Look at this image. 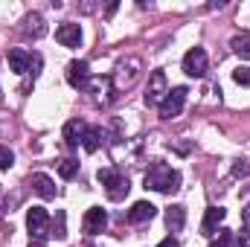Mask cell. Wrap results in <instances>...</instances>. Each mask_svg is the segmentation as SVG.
<instances>
[{
  "mask_svg": "<svg viewBox=\"0 0 250 247\" xmlns=\"http://www.w3.org/2000/svg\"><path fill=\"white\" fill-rule=\"evenodd\" d=\"M146 189H154V192H178L181 189V172L166 166V163H154L148 172H146Z\"/></svg>",
  "mask_w": 250,
  "mask_h": 247,
  "instance_id": "6da1fadb",
  "label": "cell"
},
{
  "mask_svg": "<svg viewBox=\"0 0 250 247\" xmlns=\"http://www.w3.org/2000/svg\"><path fill=\"white\" fill-rule=\"evenodd\" d=\"M96 178H99V184L105 186V192H108L111 201H125V195L131 192L128 178H125L123 172H117V169H99Z\"/></svg>",
  "mask_w": 250,
  "mask_h": 247,
  "instance_id": "7a4b0ae2",
  "label": "cell"
},
{
  "mask_svg": "<svg viewBox=\"0 0 250 247\" xmlns=\"http://www.w3.org/2000/svg\"><path fill=\"white\" fill-rule=\"evenodd\" d=\"M187 87H172L169 90V96L163 99V105H160V117L163 120H175V117H181V111H184V105H187Z\"/></svg>",
  "mask_w": 250,
  "mask_h": 247,
  "instance_id": "3957f363",
  "label": "cell"
},
{
  "mask_svg": "<svg viewBox=\"0 0 250 247\" xmlns=\"http://www.w3.org/2000/svg\"><path fill=\"white\" fill-rule=\"evenodd\" d=\"M207 53H204V47H192L187 50V56H184V73L192 76V79H201V76H207Z\"/></svg>",
  "mask_w": 250,
  "mask_h": 247,
  "instance_id": "277c9868",
  "label": "cell"
},
{
  "mask_svg": "<svg viewBox=\"0 0 250 247\" xmlns=\"http://www.w3.org/2000/svg\"><path fill=\"white\" fill-rule=\"evenodd\" d=\"M47 227H50L47 209H44V206H32V209L26 212V230H29V236H32L35 242H41V239L47 236Z\"/></svg>",
  "mask_w": 250,
  "mask_h": 247,
  "instance_id": "5b68a950",
  "label": "cell"
},
{
  "mask_svg": "<svg viewBox=\"0 0 250 247\" xmlns=\"http://www.w3.org/2000/svg\"><path fill=\"white\" fill-rule=\"evenodd\" d=\"M67 84L76 90H87L90 87V64L87 62H70L67 64Z\"/></svg>",
  "mask_w": 250,
  "mask_h": 247,
  "instance_id": "8992f818",
  "label": "cell"
},
{
  "mask_svg": "<svg viewBox=\"0 0 250 247\" xmlns=\"http://www.w3.org/2000/svg\"><path fill=\"white\" fill-rule=\"evenodd\" d=\"M169 96V87H166V73L163 70H154L151 73V84H148V93H146V105H163V99Z\"/></svg>",
  "mask_w": 250,
  "mask_h": 247,
  "instance_id": "52a82bcc",
  "label": "cell"
},
{
  "mask_svg": "<svg viewBox=\"0 0 250 247\" xmlns=\"http://www.w3.org/2000/svg\"><path fill=\"white\" fill-rule=\"evenodd\" d=\"M84 233H90V236H96V233H102L105 227H108V212L102 209V206H90L87 212H84Z\"/></svg>",
  "mask_w": 250,
  "mask_h": 247,
  "instance_id": "ba28073f",
  "label": "cell"
},
{
  "mask_svg": "<svg viewBox=\"0 0 250 247\" xmlns=\"http://www.w3.org/2000/svg\"><path fill=\"white\" fill-rule=\"evenodd\" d=\"M56 38H59V44L62 47H79L82 44V26L79 23H62L59 29H56Z\"/></svg>",
  "mask_w": 250,
  "mask_h": 247,
  "instance_id": "9c48e42d",
  "label": "cell"
},
{
  "mask_svg": "<svg viewBox=\"0 0 250 247\" xmlns=\"http://www.w3.org/2000/svg\"><path fill=\"white\" fill-rule=\"evenodd\" d=\"M154 215H157V206L148 204V201H137V204L128 209V221H131V224H146V221H151Z\"/></svg>",
  "mask_w": 250,
  "mask_h": 247,
  "instance_id": "30bf717a",
  "label": "cell"
},
{
  "mask_svg": "<svg viewBox=\"0 0 250 247\" xmlns=\"http://www.w3.org/2000/svg\"><path fill=\"white\" fill-rule=\"evenodd\" d=\"M84 134H87V125L82 123V120H70V123L64 125V143L70 148H79L84 143Z\"/></svg>",
  "mask_w": 250,
  "mask_h": 247,
  "instance_id": "8fae6325",
  "label": "cell"
},
{
  "mask_svg": "<svg viewBox=\"0 0 250 247\" xmlns=\"http://www.w3.org/2000/svg\"><path fill=\"white\" fill-rule=\"evenodd\" d=\"M224 215H227V209H221V206H209L207 215H204V221H201V233L212 236V233L218 230V224L224 221Z\"/></svg>",
  "mask_w": 250,
  "mask_h": 247,
  "instance_id": "7c38bea8",
  "label": "cell"
},
{
  "mask_svg": "<svg viewBox=\"0 0 250 247\" xmlns=\"http://www.w3.org/2000/svg\"><path fill=\"white\" fill-rule=\"evenodd\" d=\"M29 67H32V56L26 50H12L9 53V70H15L18 76H23V73H29Z\"/></svg>",
  "mask_w": 250,
  "mask_h": 247,
  "instance_id": "4fadbf2b",
  "label": "cell"
},
{
  "mask_svg": "<svg viewBox=\"0 0 250 247\" xmlns=\"http://www.w3.org/2000/svg\"><path fill=\"white\" fill-rule=\"evenodd\" d=\"M184 224H187V209H184L181 204L169 206V209H166V227H169L172 233H178V230H184Z\"/></svg>",
  "mask_w": 250,
  "mask_h": 247,
  "instance_id": "5bb4252c",
  "label": "cell"
},
{
  "mask_svg": "<svg viewBox=\"0 0 250 247\" xmlns=\"http://www.w3.org/2000/svg\"><path fill=\"white\" fill-rule=\"evenodd\" d=\"M32 189H35L44 201H53V198H56V184H53L47 175H41V172L32 175Z\"/></svg>",
  "mask_w": 250,
  "mask_h": 247,
  "instance_id": "9a60e30c",
  "label": "cell"
},
{
  "mask_svg": "<svg viewBox=\"0 0 250 247\" xmlns=\"http://www.w3.org/2000/svg\"><path fill=\"white\" fill-rule=\"evenodd\" d=\"M47 32V26H44V18L38 15V12H29L26 15V35H32V38H41Z\"/></svg>",
  "mask_w": 250,
  "mask_h": 247,
  "instance_id": "2e32d148",
  "label": "cell"
},
{
  "mask_svg": "<svg viewBox=\"0 0 250 247\" xmlns=\"http://www.w3.org/2000/svg\"><path fill=\"white\" fill-rule=\"evenodd\" d=\"M82 145H84V151L93 154V151L102 145V128H90V125H87V134H84V143H82Z\"/></svg>",
  "mask_w": 250,
  "mask_h": 247,
  "instance_id": "e0dca14e",
  "label": "cell"
},
{
  "mask_svg": "<svg viewBox=\"0 0 250 247\" xmlns=\"http://www.w3.org/2000/svg\"><path fill=\"white\" fill-rule=\"evenodd\" d=\"M230 47H233L236 56H242V59L250 62V35H236V38L230 41Z\"/></svg>",
  "mask_w": 250,
  "mask_h": 247,
  "instance_id": "ac0fdd59",
  "label": "cell"
},
{
  "mask_svg": "<svg viewBox=\"0 0 250 247\" xmlns=\"http://www.w3.org/2000/svg\"><path fill=\"white\" fill-rule=\"evenodd\" d=\"M59 175H62L64 181H73V178L79 175V160H73V157H64L62 163H59Z\"/></svg>",
  "mask_w": 250,
  "mask_h": 247,
  "instance_id": "d6986e66",
  "label": "cell"
},
{
  "mask_svg": "<svg viewBox=\"0 0 250 247\" xmlns=\"http://www.w3.org/2000/svg\"><path fill=\"white\" fill-rule=\"evenodd\" d=\"M233 82L242 84V87H250V67H239V70H233Z\"/></svg>",
  "mask_w": 250,
  "mask_h": 247,
  "instance_id": "ffe728a7",
  "label": "cell"
},
{
  "mask_svg": "<svg viewBox=\"0 0 250 247\" xmlns=\"http://www.w3.org/2000/svg\"><path fill=\"white\" fill-rule=\"evenodd\" d=\"M53 230H56L53 236H56L59 242H64V239H67V227H64V212H59V215H56V224H53Z\"/></svg>",
  "mask_w": 250,
  "mask_h": 247,
  "instance_id": "44dd1931",
  "label": "cell"
},
{
  "mask_svg": "<svg viewBox=\"0 0 250 247\" xmlns=\"http://www.w3.org/2000/svg\"><path fill=\"white\" fill-rule=\"evenodd\" d=\"M12 163H15V154H12V148L0 145V169H9Z\"/></svg>",
  "mask_w": 250,
  "mask_h": 247,
  "instance_id": "7402d4cb",
  "label": "cell"
},
{
  "mask_svg": "<svg viewBox=\"0 0 250 247\" xmlns=\"http://www.w3.org/2000/svg\"><path fill=\"white\" fill-rule=\"evenodd\" d=\"M248 175H250V166L245 160H239V163L233 166V178H248Z\"/></svg>",
  "mask_w": 250,
  "mask_h": 247,
  "instance_id": "603a6c76",
  "label": "cell"
},
{
  "mask_svg": "<svg viewBox=\"0 0 250 247\" xmlns=\"http://www.w3.org/2000/svg\"><path fill=\"white\" fill-rule=\"evenodd\" d=\"M233 247H250V239L248 236H239V239H233Z\"/></svg>",
  "mask_w": 250,
  "mask_h": 247,
  "instance_id": "cb8c5ba5",
  "label": "cell"
},
{
  "mask_svg": "<svg viewBox=\"0 0 250 247\" xmlns=\"http://www.w3.org/2000/svg\"><path fill=\"white\" fill-rule=\"evenodd\" d=\"M157 247H178V242H175V239H163Z\"/></svg>",
  "mask_w": 250,
  "mask_h": 247,
  "instance_id": "d4e9b609",
  "label": "cell"
},
{
  "mask_svg": "<svg viewBox=\"0 0 250 247\" xmlns=\"http://www.w3.org/2000/svg\"><path fill=\"white\" fill-rule=\"evenodd\" d=\"M29 247H47V245H44V242H35V239H32V242H29Z\"/></svg>",
  "mask_w": 250,
  "mask_h": 247,
  "instance_id": "484cf974",
  "label": "cell"
},
{
  "mask_svg": "<svg viewBox=\"0 0 250 247\" xmlns=\"http://www.w3.org/2000/svg\"><path fill=\"white\" fill-rule=\"evenodd\" d=\"M209 247H221V245H218V242H212V245H209Z\"/></svg>",
  "mask_w": 250,
  "mask_h": 247,
  "instance_id": "4316f807",
  "label": "cell"
},
{
  "mask_svg": "<svg viewBox=\"0 0 250 247\" xmlns=\"http://www.w3.org/2000/svg\"><path fill=\"white\" fill-rule=\"evenodd\" d=\"M87 247H90V245H87Z\"/></svg>",
  "mask_w": 250,
  "mask_h": 247,
  "instance_id": "83f0119b",
  "label": "cell"
}]
</instances>
